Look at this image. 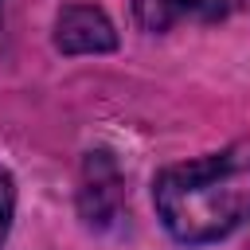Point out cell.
Masks as SVG:
<instances>
[{"label": "cell", "instance_id": "obj_1", "mask_svg": "<svg viewBox=\"0 0 250 250\" xmlns=\"http://www.w3.org/2000/svg\"><path fill=\"white\" fill-rule=\"evenodd\" d=\"M152 203L176 242L203 246L234 234L250 219V145H227L164 168L152 184Z\"/></svg>", "mask_w": 250, "mask_h": 250}, {"label": "cell", "instance_id": "obj_2", "mask_svg": "<svg viewBox=\"0 0 250 250\" xmlns=\"http://www.w3.org/2000/svg\"><path fill=\"white\" fill-rule=\"evenodd\" d=\"M121 207H125V184H121V172L113 164L109 152H90L86 164H82V188H78V211L90 227L105 230L121 219Z\"/></svg>", "mask_w": 250, "mask_h": 250}, {"label": "cell", "instance_id": "obj_3", "mask_svg": "<svg viewBox=\"0 0 250 250\" xmlns=\"http://www.w3.org/2000/svg\"><path fill=\"white\" fill-rule=\"evenodd\" d=\"M55 47L66 55H102L117 47L109 16L94 4H66L55 20Z\"/></svg>", "mask_w": 250, "mask_h": 250}, {"label": "cell", "instance_id": "obj_4", "mask_svg": "<svg viewBox=\"0 0 250 250\" xmlns=\"http://www.w3.org/2000/svg\"><path fill=\"white\" fill-rule=\"evenodd\" d=\"M238 4L242 0H133V12L141 20V27L168 31L180 20H223Z\"/></svg>", "mask_w": 250, "mask_h": 250}, {"label": "cell", "instance_id": "obj_5", "mask_svg": "<svg viewBox=\"0 0 250 250\" xmlns=\"http://www.w3.org/2000/svg\"><path fill=\"white\" fill-rule=\"evenodd\" d=\"M12 215H16V184H12L8 168L0 164V246H4V238H8Z\"/></svg>", "mask_w": 250, "mask_h": 250}]
</instances>
